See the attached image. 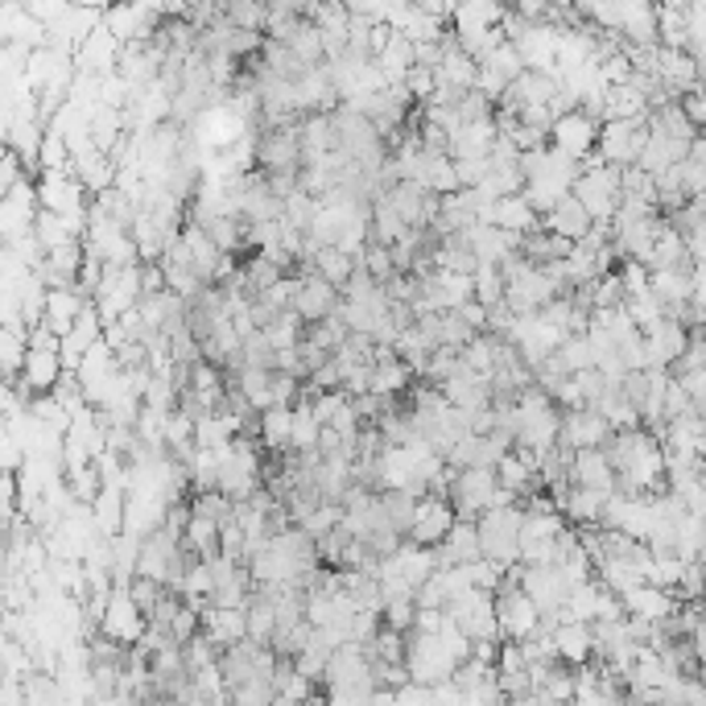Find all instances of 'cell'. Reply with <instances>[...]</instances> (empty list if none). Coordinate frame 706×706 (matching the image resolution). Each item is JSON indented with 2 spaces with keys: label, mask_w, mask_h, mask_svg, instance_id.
<instances>
[{
  "label": "cell",
  "mask_w": 706,
  "mask_h": 706,
  "mask_svg": "<svg viewBox=\"0 0 706 706\" xmlns=\"http://www.w3.org/2000/svg\"><path fill=\"white\" fill-rule=\"evenodd\" d=\"M644 145H649V120H608L599 128V161L615 166V170H632L641 161Z\"/></svg>",
  "instance_id": "3957f363"
},
{
  "label": "cell",
  "mask_w": 706,
  "mask_h": 706,
  "mask_svg": "<svg viewBox=\"0 0 706 706\" xmlns=\"http://www.w3.org/2000/svg\"><path fill=\"white\" fill-rule=\"evenodd\" d=\"M314 215H318V199H314V194L298 190V194H289V199H285V223H289V228L310 232Z\"/></svg>",
  "instance_id": "ab89813d"
},
{
  "label": "cell",
  "mask_w": 706,
  "mask_h": 706,
  "mask_svg": "<svg viewBox=\"0 0 706 706\" xmlns=\"http://www.w3.org/2000/svg\"><path fill=\"white\" fill-rule=\"evenodd\" d=\"M682 108H686V116L694 120V128H698V133L706 137V83L694 95H686V99H682Z\"/></svg>",
  "instance_id": "7dc6e473"
},
{
  "label": "cell",
  "mask_w": 706,
  "mask_h": 706,
  "mask_svg": "<svg viewBox=\"0 0 706 706\" xmlns=\"http://www.w3.org/2000/svg\"><path fill=\"white\" fill-rule=\"evenodd\" d=\"M554 644H558V661L575 665V670L596 661V628L591 624H558L554 628Z\"/></svg>",
  "instance_id": "ffe728a7"
},
{
  "label": "cell",
  "mask_w": 706,
  "mask_h": 706,
  "mask_svg": "<svg viewBox=\"0 0 706 706\" xmlns=\"http://www.w3.org/2000/svg\"><path fill=\"white\" fill-rule=\"evenodd\" d=\"M145 632H149V620H145V612L137 608L133 591H112L108 612L99 620V636L125 644V649H137V644L145 641Z\"/></svg>",
  "instance_id": "8992f818"
},
{
  "label": "cell",
  "mask_w": 706,
  "mask_h": 706,
  "mask_svg": "<svg viewBox=\"0 0 706 706\" xmlns=\"http://www.w3.org/2000/svg\"><path fill=\"white\" fill-rule=\"evenodd\" d=\"M691 649H694V657H698V665H706V624L691 636Z\"/></svg>",
  "instance_id": "f907efd6"
},
{
  "label": "cell",
  "mask_w": 706,
  "mask_h": 706,
  "mask_svg": "<svg viewBox=\"0 0 706 706\" xmlns=\"http://www.w3.org/2000/svg\"><path fill=\"white\" fill-rule=\"evenodd\" d=\"M691 347V330L674 323V318H661L644 330V372H670Z\"/></svg>",
  "instance_id": "52a82bcc"
},
{
  "label": "cell",
  "mask_w": 706,
  "mask_h": 706,
  "mask_svg": "<svg viewBox=\"0 0 706 706\" xmlns=\"http://www.w3.org/2000/svg\"><path fill=\"white\" fill-rule=\"evenodd\" d=\"M380 504H384V513H389L392 529H397V534L409 541L413 525H418V504H422V500H413L409 492H380Z\"/></svg>",
  "instance_id": "836d02e7"
},
{
  "label": "cell",
  "mask_w": 706,
  "mask_h": 706,
  "mask_svg": "<svg viewBox=\"0 0 706 706\" xmlns=\"http://www.w3.org/2000/svg\"><path fill=\"white\" fill-rule=\"evenodd\" d=\"M256 170L261 173H302V120L261 133L256 149Z\"/></svg>",
  "instance_id": "5b68a950"
},
{
  "label": "cell",
  "mask_w": 706,
  "mask_h": 706,
  "mask_svg": "<svg viewBox=\"0 0 706 706\" xmlns=\"http://www.w3.org/2000/svg\"><path fill=\"white\" fill-rule=\"evenodd\" d=\"M261 446L265 455H289L294 451V409H268L261 413Z\"/></svg>",
  "instance_id": "4316f807"
},
{
  "label": "cell",
  "mask_w": 706,
  "mask_h": 706,
  "mask_svg": "<svg viewBox=\"0 0 706 706\" xmlns=\"http://www.w3.org/2000/svg\"><path fill=\"white\" fill-rule=\"evenodd\" d=\"M620 38H624V46H661L657 9L644 0H624L620 4Z\"/></svg>",
  "instance_id": "4fadbf2b"
},
{
  "label": "cell",
  "mask_w": 706,
  "mask_h": 706,
  "mask_svg": "<svg viewBox=\"0 0 706 706\" xmlns=\"http://www.w3.org/2000/svg\"><path fill=\"white\" fill-rule=\"evenodd\" d=\"M624 199H641V203L657 207V178L644 170H624Z\"/></svg>",
  "instance_id": "7bdbcfd3"
},
{
  "label": "cell",
  "mask_w": 706,
  "mask_h": 706,
  "mask_svg": "<svg viewBox=\"0 0 706 706\" xmlns=\"http://www.w3.org/2000/svg\"><path fill=\"white\" fill-rule=\"evenodd\" d=\"M182 244H187L190 265H194V273L203 277V285H215V273H220V265H223V252L215 249V240H211V235H207L199 223H187Z\"/></svg>",
  "instance_id": "603a6c76"
},
{
  "label": "cell",
  "mask_w": 706,
  "mask_h": 706,
  "mask_svg": "<svg viewBox=\"0 0 706 706\" xmlns=\"http://www.w3.org/2000/svg\"><path fill=\"white\" fill-rule=\"evenodd\" d=\"M413 368H409L405 360H392V363H372V397H384V401H392V397H401V392L413 389Z\"/></svg>",
  "instance_id": "4dcf8cb0"
},
{
  "label": "cell",
  "mask_w": 706,
  "mask_h": 706,
  "mask_svg": "<svg viewBox=\"0 0 706 706\" xmlns=\"http://www.w3.org/2000/svg\"><path fill=\"white\" fill-rule=\"evenodd\" d=\"M92 306V298L87 294H78V289H50V302H46V327L59 335V339H66L71 330H75L78 314Z\"/></svg>",
  "instance_id": "7402d4cb"
},
{
  "label": "cell",
  "mask_w": 706,
  "mask_h": 706,
  "mask_svg": "<svg viewBox=\"0 0 706 706\" xmlns=\"http://www.w3.org/2000/svg\"><path fill=\"white\" fill-rule=\"evenodd\" d=\"M405 87L413 95V104H430L434 92H439V71H430V66H413L405 75Z\"/></svg>",
  "instance_id": "f6af8a7d"
},
{
  "label": "cell",
  "mask_w": 706,
  "mask_h": 706,
  "mask_svg": "<svg viewBox=\"0 0 706 706\" xmlns=\"http://www.w3.org/2000/svg\"><path fill=\"white\" fill-rule=\"evenodd\" d=\"M344 306V289H335L327 277H318V273H298V298H294V310L306 327L314 323H327L335 318Z\"/></svg>",
  "instance_id": "9c48e42d"
},
{
  "label": "cell",
  "mask_w": 706,
  "mask_h": 706,
  "mask_svg": "<svg viewBox=\"0 0 706 706\" xmlns=\"http://www.w3.org/2000/svg\"><path fill=\"white\" fill-rule=\"evenodd\" d=\"M649 128L653 133H665V137H674V141H686L694 145L703 133L694 128V120L686 116V108H682V99H674V104H661V108L649 112Z\"/></svg>",
  "instance_id": "f1b7e54d"
},
{
  "label": "cell",
  "mask_w": 706,
  "mask_h": 706,
  "mask_svg": "<svg viewBox=\"0 0 706 706\" xmlns=\"http://www.w3.org/2000/svg\"><path fill=\"white\" fill-rule=\"evenodd\" d=\"M92 517L99 537H120L125 534V520H128V492L125 487H104L99 500L92 504Z\"/></svg>",
  "instance_id": "d4e9b609"
},
{
  "label": "cell",
  "mask_w": 706,
  "mask_h": 706,
  "mask_svg": "<svg viewBox=\"0 0 706 706\" xmlns=\"http://www.w3.org/2000/svg\"><path fill=\"white\" fill-rule=\"evenodd\" d=\"M203 636L220 653L249 641V612L244 608H207L203 612Z\"/></svg>",
  "instance_id": "5bb4252c"
},
{
  "label": "cell",
  "mask_w": 706,
  "mask_h": 706,
  "mask_svg": "<svg viewBox=\"0 0 706 706\" xmlns=\"http://www.w3.org/2000/svg\"><path fill=\"white\" fill-rule=\"evenodd\" d=\"M686 157H691V145L674 141V137H665V133H653V128H649V145H644L636 170L653 173V178H665V173L677 170Z\"/></svg>",
  "instance_id": "e0dca14e"
},
{
  "label": "cell",
  "mask_w": 706,
  "mask_h": 706,
  "mask_svg": "<svg viewBox=\"0 0 706 706\" xmlns=\"http://www.w3.org/2000/svg\"><path fill=\"white\" fill-rule=\"evenodd\" d=\"M439 83L442 87H451L455 95L475 92V83H480V63L471 59L467 50L459 46L455 30H451V38H446V59H442V66H439Z\"/></svg>",
  "instance_id": "2e32d148"
},
{
  "label": "cell",
  "mask_w": 706,
  "mask_h": 706,
  "mask_svg": "<svg viewBox=\"0 0 706 706\" xmlns=\"http://www.w3.org/2000/svg\"><path fill=\"white\" fill-rule=\"evenodd\" d=\"M599 599H603V582L599 579L575 587V596H570V603H566V612H562V624H596Z\"/></svg>",
  "instance_id": "d6a6232c"
},
{
  "label": "cell",
  "mask_w": 706,
  "mask_h": 706,
  "mask_svg": "<svg viewBox=\"0 0 706 706\" xmlns=\"http://www.w3.org/2000/svg\"><path fill=\"white\" fill-rule=\"evenodd\" d=\"M541 228L554 232V235H562V240H570V244H579L582 235L596 228V220H591V215H587V207L570 194V199H562V203L554 207L546 220H541Z\"/></svg>",
  "instance_id": "44dd1931"
},
{
  "label": "cell",
  "mask_w": 706,
  "mask_h": 706,
  "mask_svg": "<svg viewBox=\"0 0 706 706\" xmlns=\"http://www.w3.org/2000/svg\"><path fill=\"white\" fill-rule=\"evenodd\" d=\"M603 112H608V120H649V99H644L632 83H624V87H612L608 92V104H603ZM603 120V125H608Z\"/></svg>",
  "instance_id": "1f68e13d"
},
{
  "label": "cell",
  "mask_w": 706,
  "mask_h": 706,
  "mask_svg": "<svg viewBox=\"0 0 706 706\" xmlns=\"http://www.w3.org/2000/svg\"><path fill=\"white\" fill-rule=\"evenodd\" d=\"M455 525H459L455 504L442 500V496H425V500L418 504V525H413L409 541H413V546H425V549H439L442 541L451 537Z\"/></svg>",
  "instance_id": "8fae6325"
},
{
  "label": "cell",
  "mask_w": 706,
  "mask_h": 706,
  "mask_svg": "<svg viewBox=\"0 0 706 706\" xmlns=\"http://www.w3.org/2000/svg\"><path fill=\"white\" fill-rule=\"evenodd\" d=\"M451 504L459 520H480L500 504V480L496 471H455L451 484Z\"/></svg>",
  "instance_id": "277c9868"
},
{
  "label": "cell",
  "mask_w": 706,
  "mask_h": 706,
  "mask_svg": "<svg viewBox=\"0 0 706 706\" xmlns=\"http://www.w3.org/2000/svg\"><path fill=\"white\" fill-rule=\"evenodd\" d=\"M484 562V546H480V525L475 520H459L451 537L439 546V566L455 570V566H475Z\"/></svg>",
  "instance_id": "9a60e30c"
},
{
  "label": "cell",
  "mask_w": 706,
  "mask_h": 706,
  "mask_svg": "<svg viewBox=\"0 0 706 706\" xmlns=\"http://www.w3.org/2000/svg\"><path fill=\"white\" fill-rule=\"evenodd\" d=\"M75 173L78 182H83V190L87 194H108L112 187H116V161H112L108 154H99V149H92V154H83L75 161Z\"/></svg>",
  "instance_id": "83f0119b"
},
{
  "label": "cell",
  "mask_w": 706,
  "mask_h": 706,
  "mask_svg": "<svg viewBox=\"0 0 706 706\" xmlns=\"http://www.w3.org/2000/svg\"><path fill=\"white\" fill-rule=\"evenodd\" d=\"M484 66H487V71H496L504 83H517V78L525 75V59H520V50L513 46V42H504V46L496 50V54H492Z\"/></svg>",
  "instance_id": "60d3db41"
},
{
  "label": "cell",
  "mask_w": 706,
  "mask_h": 706,
  "mask_svg": "<svg viewBox=\"0 0 706 706\" xmlns=\"http://www.w3.org/2000/svg\"><path fill=\"white\" fill-rule=\"evenodd\" d=\"M575 487H591V492H603V496H615L620 492V480H615L612 459L603 451H575Z\"/></svg>",
  "instance_id": "ac0fdd59"
},
{
  "label": "cell",
  "mask_w": 706,
  "mask_h": 706,
  "mask_svg": "<svg viewBox=\"0 0 706 706\" xmlns=\"http://www.w3.org/2000/svg\"><path fill=\"white\" fill-rule=\"evenodd\" d=\"M384 628L413 632L418 628V599H389L384 603Z\"/></svg>",
  "instance_id": "ee69618b"
},
{
  "label": "cell",
  "mask_w": 706,
  "mask_h": 706,
  "mask_svg": "<svg viewBox=\"0 0 706 706\" xmlns=\"http://www.w3.org/2000/svg\"><path fill=\"white\" fill-rule=\"evenodd\" d=\"M223 17L232 21L235 30H244V33H265V30H268V4H252V0H232V4H223Z\"/></svg>",
  "instance_id": "74e56055"
},
{
  "label": "cell",
  "mask_w": 706,
  "mask_h": 706,
  "mask_svg": "<svg viewBox=\"0 0 706 706\" xmlns=\"http://www.w3.org/2000/svg\"><path fill=\"white\" fill-rule=\"evenodd\" d=\"M549 145L562 149L566 157H575V161H587V157L599 149V125L587 116V112H570L562 120H554V128H549Z\"/></svg>",
  "instance_id": "30bf717a"
},
{
  "label": "cell",
  "mask_w": 706,
  "mask_h": 706,
  "mask_svg": "<svg viewBox=\"0 0 706 706\" xmlns=\"http://www.w3.org/2000/svg\"><path fill=\"white\" fill-rule=\"evenodd\" d=\"M686 244H691V261H694V265H706V220H698V228L686 235Z\"/></svg>",
  "instance_id": "c3c4849f"
},
{
  "label": "cell",
  "mask_w": 706,
  "mask_h": 706,
  "mask_svg": "<svg viewBox=\"0 0 706 706\" xmlns=\"http://www.w3.org/2000/svg\"><path fill=\"white\" fill-rule=\"evenodd\" d=\"M608 500L603 492H591V487H570L562 504V517L575 525V529H587V525H603V513H608Z\"/></svg>",
  "instance_id": "cb8c5ba5"
},
{
  "label": "cell",
  "mask_w": 706,
  "mask_h": 706,
  "mask_svg": "<svg viewBox=\"0 0 706 706\" xmlns=\"http://www.w3.org/2000/svg\"><path fill=\"white\" fill-rule=\"evenodd\" d=\"M624 612L632 620H649V624H665L670 615L677 612V599L674 591H661V587H636V591H628L624 596Z\"/></svg>",
  "instance_id": "d6986e66"
},
{
  "label": "cell",
  "mask_w": 706,
  "mask_h": 706,
  "mask_svg": "<svg viewBox=\"0 0 706 706\" xmlns=\"http://www.w3.org/2000/svg\"><path fill=\"white\" fill-rule=\"evenodd\" d=\"M480 525V546H484V562L513 570L520 566V529H525V504L513 508H492L475 520Z\"/></svg>",
  "instance_id": "6da1fadb"
},
{
  "label": "cell",
  "mask_w": 706,
  "mask_h": 706,
  "mask_svg": "<svg viewBox=\"0 0 706 706\" xmlns=\"http://www.w3.org/2000/svg\"><path fill=\"white\" fill-rule=\"evenodd\" d=\"M504 298H508V282H504V268L480 265V273H475V302H480V306H487V310H500Z\"/></svg>",
  "instance_id": "d590c367"
},
{
  "label": "cell",
  "mask_w": 706,
  "mask_h": 706,
  "mask_svg": "<svg viewBox=\"0 0 706 706\" xmlns=\"http://www.w3.org/2000/svg\"><path fill=\"white\" fill-rule=\"evenodd\" d=\"M356 265L368 268V273H372L380 285H389L392 277H397V261H392V249H380V244H368V252H363Z\"/></svg>",
  "instance_id": "b9f144b4"
},
{
  "label": "cell",
  "mask_w": 706,
  "mask_h": 706,
  "mask_svg": "<svg viewBox=\"0 0 706 706\" xmlns=\"http://www.w3.org/2000/svg\"><path fill=\"white\" fill-rule=\"evenodd\" d=\"M558 360L566 363V372H570V377H579V372H591V368H599L596 347H591V339H587V335H570V339L562 344V351H558Z\"/></svg>",
  "instance_id": "f35d334b"
},
{
  "label": "cell",
  "mask_w": 706,
  "mask_h": 706,
  "mask_svg": "<svg viewBox=\"0 0 706 706\" xmlns=\"http://www.w3.org/2000/svg\"><path fill=\"white\" fill-rule=\"evenodd\" d=\"M318 439H323V425L314 418V405L310 401H298V405H294V455L318 451Z\"/></svg>",
  "instance_id": "e575fe53"
},
{
  "label": "cell",
  "mask_w": 706,
  "mask_h": 706,
  "mask_svg": "<svg viewBox=\"0 0 706 706\" xmlns=\"http://www.w3.org/2000/svg\"><path fill=\"white\" fill-rule=\"evenodd\" d=\"M698 608H703V624H706V599H703V603H698Z\"/></svg>",
  "instance_id": "816d5d0a"
},
{
  "label": "cell",
  "mask_w": 706,
  "mask_h": 706,
  "mask_svg": "<svg viewBox=\"0 0 706 706\" xmlns=\"http://www.w3.org/2000/svg\"><path fill=\"white\" fill-rule=\"evenodd\" d=\"M694 306L706 310V265H694Z\"/></svg>",
  "instance_id": "681fc988"
},
{
  "label": "cell",
  "mask_w": 706,
  "mask_h": 706,
  "mask_svg": "<svg viewBox=\"0 0 706 706\" xmlns=\"http://www.w3.org/2000/svg\"><path fill=\"white\" fill-rule=\"evenodd\" d=\"M405 670H409V682H413V686H425V691L446 686V682H455L459 674V665L446 657L439 636H425V632H409Z\"/></svg>",
  "instance_id": "7a4b0ae2"
},
{
  "label": "cell",
  "mask_w": 706,
  "mask_h": 706,
  "mask_svg": "<svg viewBox=\"0 0 706 706\" xmlns=\"http://www.w3.org/2000/svg\"><path fill=\"white\" fill-rule=\"evenodd\" d=\"M682 380V389L691 392V405L698 418H706V372H694V377H674Z\"/></svg>",
  "instance_id": "bcb514c9"
},
{
  "label": "cell",
  "mask_w": 706,
  "mask_h": 706,
  "mask_svg": "<svg viewBox=\"0 0 706 706\" xmlns=\"http://www.w3.org/2000/svg\"><path fill=\"white\" fill-rule=\"evenodd\" d=\"M314 273H318V277H327L335 289H347V282L356 277V261L339 249H323L318 252V261H314Z\"/></svg>",
  "instance_id": "8d00e7d4"
},
{
  "label": "cell",
  "mask_w": 706,
  "mask_h": 706,
  "mask_svg": "<svg viewBox=\"0 0 706 706\" xmlns=\"http://www.w3.org/2000/svg\"><path fill=\"white\" fill-rule=\"evenodd\" d=\"M558 42H562V30H558V25H549V21H541V25H529V30H525V38H520V42H513V46L520 50L525 71L554 75V71H558Z\"/></svg>",
  "instance_id": "7c38bea8"
},
{
  "label": "cell",
  "mask_w": 706,
  "mask_h": 706,
  "mask_svg": "<svg viewBox=\"0 0 706 706\" xmlns=\"http://www.w3.org/2000/svg\"><path fill=\"white\" fill-rule=\"evenodd\" d=\"M615 430L596 409H570V413H562V439H558V446H566V451H608Z\"/></svg>",
  "instance_id": "ba28073f"
},
{
  "label": "cell",
  "mask_w": 706,
  "mask_h": 706,
  "mask_svg": "<svg viewBox=\"0 0 706 706\" xmlns=\"http://www.w3.org/2000/svg\"><path fill=\"white\" fill-rule=\"evenodd\" d=\"M653 294H657L661 306H691L694 268H661V273H653Z\"/></svg>",
  "instance_id": "f546056e"
},
{
  "label": "cell",
  "mask_w": 706,
  "mask_h": 706,
  "mask_svg": "<svg viewBox=\"0 0 706 706\" xmlns=\"http://www.w3.org/2000/svg\"><path fill=\"white\" fill-rule=\"evenodd\" d=\"M504 17H508V9H504V4H492V0H463V4H455L451 30H455V33L496 30V25H504Z\"/></svg>",
  "instance_id": "484cf974"
}]
</instances>
